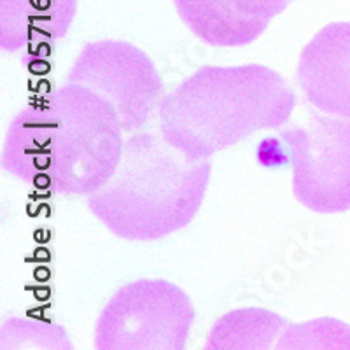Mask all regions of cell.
I'll list each match as a JSON object with an SVG mask.
<instances>
[{
  "instance_id": "obj_1",
  "label": "cell",
  "mask_w": 350,
  "mask_h": 350,
  "mask_svg": "<svg viewBox=\"0 0 350 350\" xmlns=\"http://www.w3.org/2000/svg\"><path fill=\"white\" fill-rule=\"evenodd\" d=\"M124 133L95 95L65 81L37 107L12 118L2 148V168L20 180L49 183L70 196H90L114 174Z\"/></svg>"
},
{
  "instance_id": "obj_2",
  "label": "cell",
  "mask_w": 350,
  "mask_h": 350,
  "mask_svg": "<svg viewBox=\"0 0 350 350\" xmlns=\"http://www.w3.org/2000/svg\"><path fill=\"white\" fill-rule=\"evenodd\" d=\"M296 93L275 68L208 65L161 98L159 133L184 154L207 159L262 130L289 121Z\"/></svg>"
},
{
  "instance_id": "obj_3",
  "label": "cell",
  "mask_w": 350,
  "mask_h": 350,
  "mask_svg": "<svg viewBox=\"0 0 350 350\" xmlns=\"http://www.w3.org/2000/svg\"><path fill=\"white\" fill-rule=\"evenodd\" d=\"M211 180V163L175 149L161 133L126 139L111 179L88 196V208L116 237L154 242L191 223Z\"/></svg>"
},
{
  "instance_id": "obj_4",
  "label": "cell",
  "mask_w": 350,
  "mask_h": 350,
  "mask_svg": "<svg viewBox=\"0 0 350 350\" xmlns=\"http://www.w3.org/2000/svg\"><path fill=\"white\" fill-rule=\"evenodd\" d=\"M195 323L186 291L163 279H139L121 287L95 324L98 350H180Z\"/></svg>"
},
{
  "instance_id": "obj_5",
  "label": "cell",
  "mask_w": 350,
  "mask_h": 350,
  "mask_svg": "<svg viewBox=\"0 0 350 350\" xmlns=\"http://www.w3.org/2000/svg\"><path fill=\"white\" fill-rule=\"evenodd\" d=\"M67 81L95 95L128 135L149 123L163 98V81L154 62L126 40L88 42Z\"/></svg>"
},
{
  "instance_id": "obj_6",
  "label": "cell",
  "mask_w": 350,
  "mask_h": 350,
  "mask_svg": "<svg viewBox=\"0 0 350 350\" xmlns=\"http://www.w3.org/2000/svg\"><path fill=\"white\" fill-rule=\"evenodd\" d=\"M293 168V193L317 214L350 211V120L314 114L277 137Z\"/></svg>"
},
{
  "instance_id": "obj_7",
  "label": "cell",
  "mask_w": 350,
  "mask_h": 350,
  "mask_svg": "<svg viewBox=\"0 0 350 350\" xmlns=\"http://www.w3.org/2000/svg\"><path fill=\"white\" fill-rule=\"evenodd\" d=\"M296 81L312 107L350 120V21L326 25L306 42Z\"/></svg>"
},
{
  "instance_id": "obj_8",
  "label": "cell",
  "mask_w": 350,
  "mask_h": 350,
  "mask_svg": "<svg viewBox=\"0 0 350 350\" xmlns=\"http://www.w3.org/2000/svg\"><path fill=\"white\" fill-rule=\"evenodd\" d=\"M295 0H174L186 27L203 42L239 48L258 40Z\"/></svg>"
},
{
  "instance_id": "obj_9",
  "label": "cell",
  "mask_w": 350,
  "mask_h": 350,
  "mask_svg": "<svg viewBox=\"0 0 350 350\" xmlns=\"http://www.w3.org/2000/svg\"><path fill=\"white\" fill-rule=\"evenodd\" d=\"M76 12L77 0H0V46L14 53L58 42Z\"/></svg>"
},
{
  "instance_id": "obj_10",
  "label": "cell",
  "mask_w": 350,
  "mask_h": 350,
  "mask_svg": "<svg viewBox=\"0 0 350 350\" xmlns=\"http://www.w3.org/2000/svg\"><path fill=\"white\" fill-rule=\"evenodd\" d=\"M287 321L268 308H239L215 321L208 334V349H271L277 347Z\"/></svg>"
},
{
  "instance_id": "obj_11",
  "label": "cell",
  "mask_w": 350,
  "mask_h": 350,
  "mask_svg": "<svg viewBox=\"0 0 350 350\" xmlns=\"http://www.w3.org/2000/svg\"><path fill=\"white\" fill-rule=\"evenodd\" d=\"M0 347L2 350H70L72 342L60 324L16 317L5 321L0 327Z\"/></svg>"
},
{
  "instance_id": "obj_12",
  "label": "cell",
  "mask_w": 350,
  "mask_h": 350,
  "mask_svg": "<svg viewBox=\"0 0 350 350\" xmlns=\"http://www.w3.org/2000/svg\"><path fill=\"white\" fill-rule=\"evenodd\" d=\"M277 349H350V326L331 317L287 324Z\"/></svg>"
}]
</instances>
